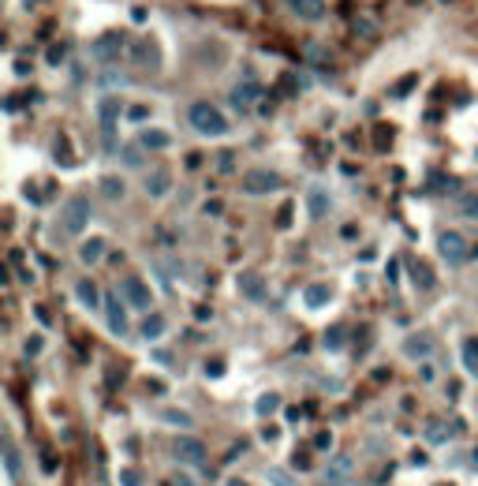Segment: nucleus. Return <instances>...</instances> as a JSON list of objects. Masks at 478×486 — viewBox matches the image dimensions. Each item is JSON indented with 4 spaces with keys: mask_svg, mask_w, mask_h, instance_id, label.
<instances>
[{
    "mask_svg": "<svg viewBox=\"0 0 478 486\" xmlns=\"http://www.w3.org/2000/svg\"><path fill=\"white\" fill-rule=\"evenodd\" d=\"M187 124L198 131V135H206V139L228 135V116H224L217 105H209V101H194L191 105V109H187Z\"/></svg>",
    "mask_w": 478,
    "mask_h": 486,
    "instance_id": "nucleus-1",
    "label": "nucleus"
},
{
    "mask_svg": "<svg viewBox=\"0 0 478 486\" xmlns=\"http://www.w3.org/2000/svg\"><path fill=\"white\" fill-rule=\"evenodd\" d=\"M90 225V199L86 195H75V199H68V206H64L60 214V228L68 236H83Z\"/></svg>",
    "mask_w": 478,
    "mask_h": 486,
    "instance_id": "nucleus-2",
    "label": "nucleus"
},
{
    "mask_svg": "<svg viewBox=\"0 0 478 486\" xmlns=\"http://www.w3.org/2000/svg\"><path fill=\"white\" fill-rule=\"evenodd\" d=\"M437 255H441L448 266H463V262L471 258V243H467V236L463 232H441L437 236Z\"/></svg>",
    "mask_w": 478,
    "mask_h": 486,
    "instance_id": "nucleus-3",
    "label": "nucleus"
},
{
    "mask_svg": "<svg viewBox=\"0 0 478 486\" xmlns=\"http://www.w3.org/2000/svg\"><path fill=\"white\" fill-rule=\"evenodd\" d=\"M168 453H172V461L183 464V468H198V464H206V445L198 441V438H191V434L172 438Z\"/></svg>",
    "mask_w": 478,
    "mask_h": 486,
    "instance_id": "nucleus-4",
    "label": "nucleus"
},
{
    "mask_svg": "<svg viewBox=\"0 0 478 486\" xmlns=\"http://www.w3.org/2000/svg\"><path fill=\"white\" fill-rule=\"evenodd\" d=\"M119 296H124V303L135 307V311H150V303H153L150 284H146L139 273H127V277L119 281Z\"/></svg>",
    "mask_w": 478,
    "mask_h": 486,
    "instance_id": "nucleus-5",
    "label": "nucleus"
},
{
    "mask_svg": "<svg viewBox=\"0 0 478 486\" xmlns=\"http://www.w3.org/2000/svg\"><path fill=\"white\" fill-rule=\"evenodd\" d=\"M119 112H124L119 98L105 94L98 101V124H101V135H105V142H109V150H116V120H119Z\"/></svg>",
    "mask_w": 478,
    "mask_h": 486,
    "instance_id": "nucleus-6",
    "label": "nucleus"
},
{
    "mask_svg": "<svg viewBox=\"0 0 478 486\" xmlns=\"http://www.w3.org/2000/svg\"><path fill=\"white\" fill-rule=\"evenodd\" d=\"M124 45H127V37L119 34V30H109V34L94 37V45H90V57H94L98 64H116L119 52H124Z\"/></svg>",
    "mask_w": 478,
    "mask_h": 486,
    "instance_id": "nucleus-7",
    "label": "nucleus"
},
{
    "mask_svg": "<svg viewBox=\"0 0 478 486\" xmlns=\"http://www.w3.org/2000/svg\"><path fill=\"white\" fill-rule=\"evenodd\" d=\"M105 318H109V333H112V337H127V333H131V322H127V303L119 299V292L105 296Z\"/></svg>",
    "mask_w": 478,
    "mask_h": 486,
    "instance_id": "nucleus-8",
    "label": "nucleus"
},
{
    "mask_svg": "<svg viewBox=\"0 0 478 486\" xmlns=\"http://www.w3.org/2000/svg\"><path fill=\"white\" fill-rule=\"evenodd\" d=\"M433 348H437V337H433L430 330H419V333L404 337V356L415 359V363H430Z\"/></svg>",
    "mask_w": 478,
    "mask_h": 486,
    "instance_id": "nucleus-9",
    "label": "nucleus"
},
{
    "mask_svg": "<svg viewBox=\"0 0 478 486\" xmlns=\"http://www.w3.org/2000/svg\"><path fill=\"white\" fill-rule=\"evenodd\" d=\"M351 471H355V461H351L348 453H337L333 461L322 468V486H344V482L351 479Z\"/></svg>",
    "mask_w": 478,
    "mask_h": 486,
    "instance_id": "nucleus-10",
    "label": "nucleus"
},
{
    "mask_svg": "<svg viewBox=\"0 0 478 486\" xmlns=\"http://www.w3.org/2000/svg\"><path fill=\"white\" fill-rule=\"evenodd\" d=\"M281 176L276 173H265V168H255V173H247L243 176V191L247 195H273V191H281Z\"/></svg>",
    "mask_w": 478,
    "mask_h": 486,
    "instance_id": "nucleus-11",
    "label": "nucleus"
},
{
    "mask_svg": "<svg viewBox=\"0 0 478 486\" xmlns=\"http://www.w3.org/2000/svg\"><path fill=\"white\" fill-rule=\"evenodd\" d=\"M235 288H239V296H247L250 303H258V299L265 296V277H262L258 270H243L235 277Z\"/></svg>",
    "mask_w": 478,
    "mask_h": 486,
    "instance_id": "nucleus-12",
    "label": "nucleus"
},
{
    "mask_svg": "<svg viewBox=\"0 0 478 486\" xmlns=\"http://www.w3.org/2000/svg\"><path fill=\"white\" fill-rule=\"evenodd\" d=\"M307 209H310L314 221H322L329 209H333V199H329V191H325V187H310V191H307Z\"/></svg>",
    "mask_w": 478,
    "mask_h": 486,
    "instance_id": "nucleus-13",
    "label": "nucleus"
},
{
    "mask_svg": "<svg viewBox=\"0 0 478 486\" xmlns=\"http://www.w3.org/2000/svg\"><path fill=\"white\" fill-rule=\"evenodd\" d=\"M101 258H105V240L101 236H90V240L78 243V262H83V266H98Z\"/></svg>",
    "mask_w": 478,
    "mask_h": 486,
    "instance_id": "nucleus-14",
    "label": "nucleus"
},
{
    "mask_svg": "<svg viewBox=\"0 0 478 486\" xmlns=\"http://www.w3.org/2000/svg\"><path fill=\"white\" fill-rule=\"evenodd\" d=\"M98 191L105 195L109 202H119L127 195V183H124V176H116V173H105L101 180H98Z\"/></svg>",
    "mask_w": 478,
    "mask_h": 486,
    "instance_id": "nucleus-15",
    "label": "nucleus"
},
{
    "mask_svg": "<svg viewBox=\"0 0 478 486\" xmlns=\"http://www.w3.org/2000/svg\"><path fill=\"white\" fill-rule=\"evenodd\" d=\"M75 299H78L83 307H90V311L101 307V292H98V284L90 281V277H78V281H75Z\"/></svg>",
    "mask_w": 478,
    "mask_h": 486,
    "instance_id": "nucleus-16",
    "label": "nucleus"
},
{
    "mask_svg": "<svg viewBox=\"0 0 478 486\" xmlns=\"http://www.w3.org/2000/svg\"><path fill=\"white\" fill-rule=\"evenodd\" d=\"M303 299H307V307L310 311H322L329 299H333V288H329L325 281H314V284H307V292H303Z\"/></svg>",
    "mask_w": 478,
    "mask_h": 486,
    "instance_id": "nucleus-17",
    "label": "nucleus"
},
{
    "mask_svg": "<svg viewBox=\"0 0 478 486\" xmlns=\"http://www.w3.org/2000/svg\"><path fill=\"white\" fill-rule=\"evenodd\" d=\"M288 4L299 19H310V23H317L325 16V0H288Z\"/></svg>",
    "mask_w": 478,
    "mask_h": 486,
    "instance_id": "nucleus-18",
    "label": "nucleus"
},
{
    "mask_svg": "<svg viewBox=\"0 0 478 486\" xmlns=\"http://www.w3.org/2000/svg\"><path fill=\"white\" fill-rule=\"evenodd\" d=\"M139 142H142L146 150H168L172 146V135H168L165 127H146L142 135H139Z\"/></svg>",
    "mask_w": 478,
    "mask_h": 486,
    "instance_id": "nucleus-19",
    "label": "nucleus"
},
{
    "mask_svg": "<svg viewBox=\"0 0 478 486\" xmlns=\"http://www.w3.org/2000/svg\"><path fill=\"white\" fill-rule=\"evenodd\" d=\"M131 64H139V68H157V49L150 42H135L131 45Z\"/></svg>",
    "mask_w": 478,
    "mask_h": 486,
    "instance_id": "nucleus-20",
    "label": "nucleus"
},
{
    "mask_svg": "<svg viewBox=\"0 0 478 486\" xmlns=\"http://www.w3.org/2000/svg\"><path fill=\"white\" fill-rule=\"evenodd\" d=\"M142 187H146V195L161 199V195H168V191H172V176H168V173H150V176L142 180Z\"/></svg>",
    "mask_w": 478,
    "mask_h": 486,
    "instance_id": "nucleus-21",
    "label": "nucleus"
},
{
    "mask_svg": "<svg viewBox=\"0 0 478 486\" xmlns=\"http://www.w3.org/2000/svg\"><path fill=\"white\" fill-rule=\"evenodd\" d=\"M4 471H8L11 482L23 479V456H19V449H16L11 441H4Z\"/></svg>",
    "mask_w": 478,
    "mask_h": 486,
    "instance_id": "nucleus-22",
    "label": "nucleus"
},
{
    "mask_svg": "<svg viewBox=\"0 0 478 486\" xmlns=\"http://www.w3.org/2000/svg\"><path fill=\"white\" fill-rule=\"evenodd\" d=\"M165 330H168V322L161 318V314H146L142 325H139L142 340H157V337H165Z\"/></svg>",
    "mask_w": 478,
    "mask_h": 486,
    "instance_id": "nucleus-23",
    "label": "nucleus"
},
{
    "mask_svg": "<svg viewBox=\"0 0 478 486\" xmlns=\"http://www.w3.org/2000/svg\"><path fill=\"white\" fill-rule=\"evenodd\" d=\"M255 98H258V86H255V83H243V86H235V90H232V98H228V101H232V109L247 112Z\"/></svg>",
    "mask_w": 478,
    "mask_h": 486,
    "instance_id": "nucleus-24",
    "label": "nucleus"
},
{
    "mask_svg": "<svg viewBox=\"0 0 478 486\" xmlns=\"http://www.w3.org/2000/svg\"><path fill=\"white\" fill-rule=\"evenodd\" d=\"M265 482H269V486H303L288 468H269V471H265Z\"/></svg>",
    "mask_w": 478,
    "mask_h": 486,
    "instance_id": "nucleus-25",
    "label": "nucleus"
},
{
    "mask_svg": "<svg viewBox=\"0 0 478 486\" xmlns=\"http://www.w3.org/2000/svg\"><path fill=\"white\" fill-rule=\"evenodd\" d=\"M426 441L430 445H445L448 441V423H445V419H430V423H426Z\"/></svg>",
    "mask_w": 478,
    "mask_h": 486,
    "instance_id": "nucleus-26",
    "label": "nucleus"
},
{
    "mask_svg": "<svg viewBox=\"0 0 478 486\" xmlns=\"http://www.w3.org/2000/svg\"><path fill=\"white\" fill-rule=\"evenodd\" d=\"M276 408H281V393H262L258 404H255V412H258L262 419H269Z\"/></svg>",
    "mask_w": 478,
    "mask_h": 486,
    "instance_id": "nucleus-27",
    "label": "nucleus"
},
{
    "mask_svg": "<svg viewBox=\"0 0 478 486\" xmlns=\"http://www.w3.org/2000/svg\"><path fill=\"white\" fill-rule=\"evenodd\" d=\"M142 142H127V146H119V157H124V165L127 168H139L142 165Z\"/></svg>",
    "mask_w": 478,
    "mask_h": 486,
    "instance_id": "nucleus-28",
    "label": "nucleus"
},
{
    "mask_svg": "<svg viewBox=\"0 0 478 486\" xmlns=\"http://www.w3.org/2000/svg\"><path fill=\"white\" fill-rule=\"evenodd\" d=\"M463 366H467L471 374H478V340L474 337L463 340Z\"/></svg>",
    "mask_w": 478,
    "mask_h": 486,
    "instance_id": "nucleus-29",
    "label": "nucleus"
},
{
    "mask_svg": "<svg viewBox=\"0 0 478 486\" xmlns=\"http://www.w3.org/2000/svg\"><path fill=\"white\" fill-rule=\"evenodd\" d=\"M456 214H460L463 221H478V195H463L460 206H456Z\"/></svg>",
    "mask_w": 478,
    "mask_h": 486,
    "instance_id": "nucleus-30",
    "label": "nucleus"
},
{
    "mask_svg": "<svg viewBox=\"0 0 478 486\" xmlns=\"http://www.w3.org/2000/svg\"><path fill=\"white\" fill-rule=\"evenodd\" d=\"M344 345H348V333H344V325H333V330L325 333V348H329V352H340Z\"/></svg>",
    "mask_w": 478,
    "mask_h": 486,
    "instance_id": "nucleus-31",
    "label": "nucleus"
},
{
    "mask_svg": "<svg viewBox=\"0 0 478 486\" xmlns=\"http://www.w3.org/2000/svg\"><path fill=\"white\" fill-rule=\"evenodd\" d=\"M411 277H415V284H422V288H433V273H430L426 262H415V266H411Z\"/></svg>",
    "mask_w": 478,
    "mask_h": 486,
    "instance_id": "nucleus-32",
    "label": "nucleus"
},
{
    "mask_svg": "<svg viewBox=\"0 0 478 486\" xmlns=\"http://www.w3.org/2000/svg\"><path fill=\"white\" fill-rule=\"evenodd\" d=\"M98 83H101L105 90H116V86H124V83H127V79H124V75H119L116 68H105V71L98 75Z\"/></svg>",
    "mask_w": 478,
    "mask_h": 486,
    "instance_id": "nucleus-33",
    "label": "nucleus"
},
{
    "mask_svg": "<svg viewBox=\"0 0 478 486\" xmlns=\"http://www.w3.org/2000/svg\"><path fill=\"white\" fill-rule=\"evenodd\" d=\"M217 173H221V176H232V173H235V154H232V150H221V154H217Z\"/></svg>",
    "mask_w": 478,
    "mask_h": 486,
    "instance_id": "nucleus-34",
    "label": "nucleus"
},
{
    "mask_svg": "<svg viewBox=\"0 0 478 486\" xmlns=\"http://www.w3.org/2000/svg\"><path fill=\"white\" fill-rule=\"evenodd\" d=\"M161 419H165V423H172V427H183V430L191 427V415H187V412H176V408L161 412Z\"/></svg>",
    "mask_w": 478,
    "mask_h": 486,
    "instance_id": "nucleus-35",
    "label": "nucleus"
},
{
    "mask_svg": "<svg viewBox=\"0 0 478 486\" xmlns=\"http://www.w3.org/2000/svg\"><path fill=\"white\" fill-rule=\"evenodd\" d=\"M127 120H131V124H146V120H150V109H146V105H131V109H127Z\"/></svg>",
    "mask_w": 478,
    "mask_h": 486,
    "instance_id": "nucleus-36",
    "label": "nucleus"
},
{
    "mask_svg": "<svg viewBox=\"0 0 478 486\" xmlns=\"http://www.w3.org/2000/svg\"><path fill=\"white\" fill-rule=\"evenodd\" d=\"M45 348V340L42 337H26V345H23V352H26V356H37V352H42Z\"/></svg>",
    "mask_w": 478,
    "mask_h": 486,
    "instance_id": "nucleus-37",
    "label": "nucleus"
},
{
    "mask_svg": "<svg viewBox=\"0 0 478 486\" xmlns=\"http://www.w3.org/2000/svg\"><path fill=\"white\" fill-rule=\"evenodd\" d=\"M202 209H206V217H221V214H224V202H221V199H209Z\"/></svg>",
    "mask_w": 478,
    "mask_h": 486,
    "instance_id": "nucleus-38",
    "label": "nucleus"
},
{
    "mask_svg": "<svg viewBox=\"0 0 478 486\" xmlns=\"http://www.w3.org/2000/svg\"><path fill=\"white\" fill-rule=\"evenodd\" d=\"M329 445H333V434H329V430H322V434L314 438V449H329Z\"/></svg>",
    "mask_w": 478,
    "mask_h": 486,
    "instance_id": "nucleus-39",
    "label": "nucleus"
},
{
    "mask_svg": "<svg viewBox=\"0 0 478 486\" xmlns=\"http://www.w3.org/2000/svg\"><path fill=\"white\" fill-rule=\"evenodd\" d=\"M411 86H415V75H407V79H400V86H396V98H404V94H407Z\"/></svg>",
    "mask_w": 478,
    "mask_h": 486,
    "instance_id": "nucleus-40",
    "label": "nucleus"
},
{
    "mask_svg": "<svg viewBox=\"0 0 478 486\" xmlns=\"http://www.w3.org/2000/svg\"><path fill=\"white\" fill-rule=\"evenodd\" d=\"M64 60V45H52L49 49V64H60Z\"/></svg>",
    "mask_w": 478,
    "mask_h": 486,
    "instance_id": "nucleus-41",
    "label": "nucleus"
},
{
    "mask_svg": "<svg viewBox=\"0 0 478 486\" xmlns=\"http://www.w3.org/2000/svg\"><path fill=\"white\" fill-rule=\"evenodd\" d=\"M288 221H291V206H284V209H281V214H276V225H281V228L288 225Z\"/></svg>",
    "mask_w": 478,
    "mask_h": 486,
    "instance_id": "nucleus-42",
    "label": "nucleus"
},
{
    "mask_svg": "<svg viewBox=\"0 0 478 486\" xmlns=\"http://www.w3.org/2000/svg\"><path fill=\"white\" fill-rule=\"evenodd\" d=\"M262 438H265V441H276V438H281V430H276V427H265Z\"/></svg>",
    "mask_w": 478,
    "mask_h": 486,
    "instance_id": "nucleus-43",
    "label": "nucleus"
},
{
    "mask_svg": "<svg viewBox=\"0 0 478 486\" xmlns=\"http://www.w3.org/2000/svg\"><path fill=\"white\" fill-rule=\"evenodd\" d=\"M224 371V363L221 359H214V363H206V374H221Z\"/></svg>",
    "mask_w": 478,
    "mask_h": 486,
    "instance_id": "nucleus-44",
    "label": "nucleus"
},
{
    "mask_svg": "<svg viewBox=\"0 0 478 486\" xmlns=\"http://www.w3.org/2000/svg\"><path fill=\"white\" fill-rule=\"evenodd\" d=\"M172 486H194V479L191 475H176V479H172Z\"/></svg>",
    "mask_w": 478,
    "mask_h": 486,
    "instance_id": "nucleus-45",
    "label": "nucleus"
},
{
    "mask_svg": "<svg viewBox=\"0 0 478 486\" xmlns=\"http://www.w3.org/2000/svg\"><path fill=\"white\" fill-rule=\"evenodd\" d=\"M228 486H247V482H239V479H228Z\"/></svg>",
    "mask_w": 478,
    "mask_h": 486,
    "instance_id": "nucleus-46",
    "label": "nucleus"
}]
</instances>
